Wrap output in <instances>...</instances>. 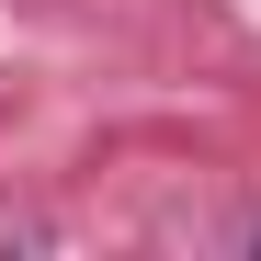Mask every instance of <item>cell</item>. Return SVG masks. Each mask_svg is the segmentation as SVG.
<instances>
[]
</instances>
